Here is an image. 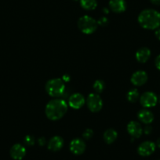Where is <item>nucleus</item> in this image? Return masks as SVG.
Listing matches in <instances>:
<instances>
[{
  "instance_id": "obj_1",
  "label": "nucleus",
  "mask_w": 160,
  "mask_h": 160,
  "mask_svg": "<svg viewBox=\"0 0 160 160\" xmlns=\"http://www.w3.org/2000/svg\"><path fill=\"white\" fill-rule=\"evenodd\" d=\"M67 111V104L63 98H54L45 106V113L50 120H58L62 118Z\"/></svg>"
},
{
  "instance_id": "obj_2",
  "label": "nucleus",
  "mask_w": 160,
  "mask_h": 160,
  "mask_svg": "<svg viewBox=\"0 0 160 160\" xmlns=\"http://www.w3.org/2000/svg\"><path fill=\"white\" fill-rule=\"evenodd\" d=\"M138 23L147 30H155L160 27V12L154 9H145L138 15Z\"/></svg>"
},
{
  "instance_id": "obj_3",
  "label": "nucleus",
  "mask_w": 160,
  "mask_h": 160,
  "mask_svg": "<svg viewBox=\"0 0 160 160\" xmlns=\"http://www.w3.org/2000/svg\"><path fill=\"white\" fill-rule=\"evenodd\" d=\"M45 91L49 95L54 98L62 96L65 91V84L62 78H53L45 84Z\"/></svg>"
},
{
  "instance_id": "obj_4",
  "label": "nucleus",
  "mask_w": 160,
  "mask_h": 160,
  "mask_svg": "<svg viewBox=\"0 0 160 160\" xmlns=\"http://www.w3.org/2000/svg\"><path fill=\"white\" fill-rule=\"evenodd\" d=\"M97 20L91 17L90 16H83L78 20V29L84 34H92L97 30Z\"/></svg>"
},
{
  "instance_id": "obj_5",
  "label": "nucleus",
  "mask_w": 160,
  "mask_h": 160,
  "mask_svg": "<svg viewBox=\"0 0 160 160\" xmlns=\"http://www.w3.org/2000/svg\"><path fill=\"white\" fill-rule=\"evenodd\" d=\"M86 105L91 112H99L103 106V101L98 93L89 94L86 98Z\"/></svg>"
},
{
  "instance_id": "obj_6",
  "label": "nucleus",
  "mask_w": 160,
  "mask_h": 160,
  "mask_svg": "<svg viewBox=\"0 0 160 160\" xmlns=\"http://www.w3.org/2000/svg\"><path fill=\"white\" fill-rule=\"evenodd\" d=\"M158 99L157 95L152 92H146L140 97V102L144 108H152L156 106Z\"/></svg>"
},
{
  "instance_id": "obj_7",
  "label": "nucleus",
  "mask_w": 160,
  "mask_h": 160,
  "mask_svg": "<svg viewBox=\"0 0 160 160\" xmlns=\"http://www.w3.org/2000/svg\"><path fill=\"white\" fill-rule=\"evenodd\" d=\"M156 145L151 141H146L142 142L137 148V152L141 156H149L153 154L155 151Z\"/></svg>"
},
{
  "instance_id": "obj_8",
  "label": "nucleus",
  "mask_w": 160,
  "mask_h": 160,
  "mask_svg": "<svg viewBox=\"0 0 160 160\" xmlns=\"http://www.w3.org/2000/svg\"><path fill=\"white\" fill-rule=\"evenodd\" d=\"M69 148L74 155L79 156L83 154L86 150V143L83 139L75 138L70 142Z\"/></svg>"
},
{
  "instance_id": "obj_9",
  "label": "nucleus",
  "mask_w": 160,
  "mask_h": 160,
  "mask_svg": "<svg viewBox=\"0 0 160 160\" xmlns=\"http://www.w3.org/2000/svg\"><path fill=\"white\" fill-rule=\"evenodd\" d=\"M86 102L84 96L80 93H74L68 97V105L75 109H80Z\"/></svg>"
},
{
  "instance_id": "obj_10",
  "label": "nucleus",
  "mask_w": 160,
  "mask_h": 160,
  "mask_svg": "<svg viewBox=\"0 0 160 160\" xmlns=\"http://www.w3.org/2000/svg\"><path fill=\"white\" fill-rule=\"evenodd\" d=\"M147 73L144 70H137L132 74L130 81L135 86H141L145 84L147 81Z\"/></svg>"
},
{
  "instance_id": "obj_11",
  "label": "nucleus",
  "mask_w": 160,
  "mask_h": 160,
  "mask_svg": "<svg viewBox=\"0 0 160 160\" xmlns=\"http://www.w3.org/2000/svg\"><path fill=\"white\" fill-rule=\"evenodd\" d=\"M127 131L130 136L138 138L142 135L143 128L139 122L132 120L127 124Z\"/></svg>"
},
{
  "instance_id": "obj_12",
  "label": "nucleus",
  "mask_w": 160,
  "mask_h": 160,
  "mask_svg": "<svg viewBox=\"0 0 160 160\" xmlns=\"http://www.w3.org/2000/svg\"><path fill=\"white\" fill-rule=\"evenodd\" d=\"M11 157L15 160H21L26 155V148L20 144H15L10 148Z\"/></svg>"
},
{
  "instance_id": "obj_13",
  "label": "nucleus",
  "mask_w": 160,
  "mask_h": 160,
  "mask_svg": "<svg viewBox=\"0 0 160 160\" xmlns=\"http://www.w3.org/2000/svg\"><path fill=\"white\" fill-rule=\"evenodd\" d=\"M137 118L144 124H150L154 120V114L147 109H141L138 112Z\"/></svg>"
},
{
  "instance_id": "obj_14",
  "label": "nucleus",
  "mask_w": 160,
  "mask_h": 160,
  "mask_svg": "<svg viewBox=\"0 0 160 160\" xmlns=\"http://www.w3.org/2000/svg\"><path fill=\"white\" fill-rule=\"evenodd\" d=\"M64 140L60 136H54L48 142V149L52 152H57L62 148Z\"/></svg>"
},
{
  "instance_id": "obj_15",
  "label": "nucleus",
  "mask_w": 160,
  "mask_h": 160,
  "mask_svg": "<svg viewBox=\"0 0 160 160\" xmlns=\"http://www.w3.org/2000/svg\"><path fill=\"white\" fill-rule=\"evenodd\" d=\"M109 7L114 12H122L126 9L125 0H110Z\"/></svg>"
},
{
  "instance_id": "obj_16",
  "label": "nucleus",
  "mask_w": 160,
  "mask_h": 160,
  "mask_svg": "<svg viewBox=\"0 0 160 160\" xmlns=\"http://www.w3.org/2000/svg\"><path fill=\"white\" fill-rule=\"evenodd\" d=\"M151 53H152L151 50L148 48L142 47L136 51L135 56H136V59L138 62L144 63L148 60L151 56Z\"/></svg>"
},
{
  "instance_id": "obj_17",
  "label": "nucleus",
  "mask_w": 160,
  "mask_h": 160,
  "mask_svg": "<svg viewBox=\"0 0 160 160\" xmlns=\"http://www.w3.org/2000/svg\"><path fill=\"white\" fill-rule=\"evenodd\" d=\"M118 133L114 129H108L104 133V140L107 144H112L117 139Z\"/></svg>"
},
{
  "instance_id": "obj_18",
  "label": "nucleus",
  "mask_w": 160,
  "mask_h": 160,
  "mask_svg": "<svg viewBox=\"0 0 160 160\" xmlns=\"http://www.w3.org/2000/svg\"><path fill=\"white\" fill-rule=\"evenodd\" d=\"M80 5L86 10H93L97 8V0H80Z\"/></svg>"
},
{
  "instance_id": "obj_19",
  "label": "nucleus",
  "mask_w": 160,
  "mask_h": 160,
  "mask_svg": "<svg viewBox=\"0 0 160 160\" xmlns=\"http://www.w3.org/2000/svg\"><path fill=\"white\" fill-rule=\"evenodd\" d=\"M126 98L130 102H136L140 98V95L138 90L136 88H132L127 92Z\"/></svg>"
},
{
  "instance_id": "obj_20",
  "label": "nucleus",
  "mask_w": 160,
  "mask_h": 160,
  "mask_svg": "<svg viewBox=\"0 0 160 160\" xmlns=\"http://www.w3.org/2000/svg\"><path fill=\"white\" fill-rule=\"evenodd\" d=\"M93 88L97 93H101L105 88V83L102 80H97V81H94Z\"/></svg>"
},
{
  "instance_id": "obj_21",
  "label": "nucleus",
  "mask_w": 160,
  "mask_h": 160,
  "mask_svg": "<svg viewBox=\"0 0 160 160\" xmlns=\"http://www.w3.org/2000/svg\"><path fill=\"white\" fill-rule=\"evenodd\" d=\"M24 143L28 146H32L35 143V139L32 135H26L24 138Z\"/></svg>"
},
{
  "instance_id": "obj_22",
  "label": "nucleus",
  "mask_w": 160,
  "mask_h": 160,
  "mask_svg": "<svg viewBox=\"0 0 160 160\" xmlns=\"http://www.w3.org/2000/svg\"><path fill=\"white\" fill-rule=\"evenodd\" d=\"M93 130L90 129V128H87L83 132V138L84 139H86V140H89L93 137Z\"/></svg>"
},
{
  "instance_id": "obj_23",
  "label": "nucleus",
  "mask_w": 160,
  "mask_h": 160,
  "mask_svg": "<svg viewBox=\"0 0 160 160\" xmlns=\"http://www.w3.org/2000/svg\"><path fill=\"white\" fill-rule=\"evenodd\" d=\"M108 22H109V20L106 17H101L97 20V23L100 26H106V25H108Z\"/></svg>"
},
{
  "instance_id": "obj_24",
  "label": "nucleus",
  "mask_w": 160,
  "mask_h": 160,
  "mask_svg": "<svg viewBox=\"0 0 160 160\" xmlns=\"http://www.w3.org/2000/svg\"><path fill=\"white\" fill-rule=\"evenodd\" d=\"M152 130H153L152 129V127L150 124H146V127L143 129V132L145 134H147V135H148V134H152Z\"/></svg>"
},
{
  "instance_id": "obj_25",
  "label": "nucleus",
  "mask_w": 160,
  "mask_h": 160,
  "mask_svg": "<svg viewBox=\"0 0 160 160\" xmlns=\"http://www.w3.org/2000/svg\"><path fill=\"white\" fill-rule=\"evenodd\" d=\"M155 64L156 68L158 69V70H160V54L158 56H156L155 59Z\"/></svg>"
},
{
  "instance_id": "obj_26",
  "label": "nucleus",
  "mask_w": 160,
  "mask_h": 160,
  "mask_svg": "<svg viewBox=\"0 0 160 160\" xmlns=\"http://www.w3.org/2000/svg\"><path fill=\"white\" fill-rule=\"evenodd\" d=\"M45 143H46V140H45V138L44 137H41L38 139V144L40 146H43V145H45Z\"/></svg>"
},
{
  "instance_id": "obj_27",
  "label": "nucleus",
  "mask_w": 160,
  "mask_h": 160,
  "mask_svg": "<svg viewBox=\"0 0 160 160\" xmlns=\"http://www.w3.org/2000/svg\"><path fill=\"white\" fill-rule=\"evenodd\" d=\"M70 79H71L70 76H69V75L67 74V73H66V74L63 75L62 80L64 81V82H67V81H70Z\"/></svg>"
},
{
  "instance_id": "obj_28",
  "label": "nucleus",
  "mask_w": 160,
  "mask_h": 160,
  "mask_svg": "<svg viewBox=\"0 0 160 160\" xmlns=\"http://www.w3.org/2000/svg\"><path fill=\"white\" fill-rule=\"evenodd\" d=\"M156 31H155V37H156V38L158 39V40L160 41V28H157V29H155Z\"/></svg>"
},
{
  "instance_id": "obj_29",
  "label": "nucleus",
  "mask_w": 160,
  "mask_h": 160,
  "mask_svg": "<svg viewBox=\"0 0 160 160\" xmlns=\"http://www.w3.org/2000/svg\"><path fill=\"white\" fill-rule=\"evenodd\" d=\"M151 2L156 6H160V0H150Z\"/></svg>"
},
{
  "instance_id": "obj_30",
  "label": "nucleus",
  "mask_w": 160,
  "mask_h": 160,
  "mask_svg": "<svg viewBox=\"0 0 160 160\" xmlns=\"http://www.w3.org/2000/svg\"><path fill=\"white\" fill-rule=\"evenodd\" d=\"M155 145H156V146L158 147V148H160V138H159L157 139L156 144H155Z\"/></svg>"
},
{
  "instance_id": "obj_31",
  "label": "nucleus",
  "mask_w": 160,
  "mask_h": 160,
  "mask_svg": "<svg viewBox=\"0 0 160 160\" xmlns=\"http://www.w3.org/2000/svg\"><path fill=\"white\" fill-rule=\"evenodd\" d=\"M103 10H104V12H106V13H108V9H107V8H104Z\"/></svg>"
},
{
  "instance_id": "obj_32",
  "label": "nucleus",
  "mask_w": 160,
  "mask_h": 160,
  "mask_svg": "<svg viewBox=\"0 0 160 160\" xmlns=\"http://www.w3.org/2000/svg\"><path fill=\"white\" fill-rule=\"evenodd\" d=\"M158 102H159V103H160V95H159V97L158 98Z\"/></svg>"
},
{
  "instance_id": "obj_33",
  "label": "nucleus",
  "mask_w": 160,
  "mask_h": 160,
  "mask_svg": "<svg viewBox=\"0 0 160 160\" xmlns=\"http://www.w3.org/2000/svg\"><path fill=\"white\" fill-rule=\"evenodd\" d=\"M75 1H78V0H75Z\"/></svg>"
},
{
  "instance_id": "obj_34",
  "label": "nucleus",
  "mask_w": 160,
  "mask_h": 160,
  "mask_svg": "<svg viewBox=\"0 0 160 160\" xmlns=\"http://www.w3.org/2000/svg\"><path fill=\"white\" fill-rule=\"evenodd\" d=\"M158 160H160V159H158Z\"/></svg>"
}]
</instances>
